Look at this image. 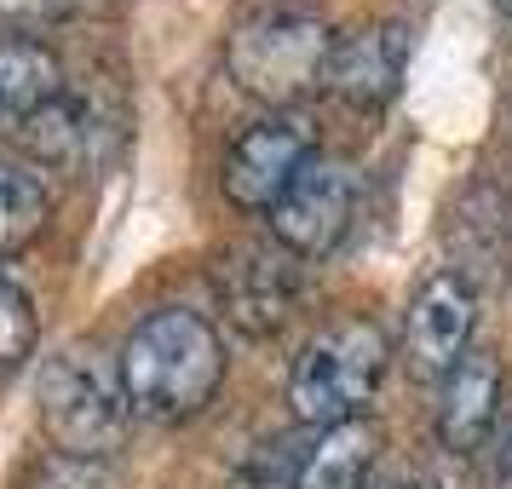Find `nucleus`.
I'll use <instances>...</instances> for the list:
<instances>
[{
  "label": "nucleus",
  "instance_id": "2",
  "mask_svg": "<svg viewBox=\"0 0 512 489\" xmlns=\"http://www.w3.org/2000/svg\"><path fill=\"white\" fill-rule=\"evenodd\" d=\"M328 64H334V35L323 18L277 6L259 12L248 24H236L231 47H225V70L248 98L259 104H294L311 87H328Z\"/></svg>",
  "mask_w": 512,
  "mask_h": 489
},
{
  "label": "nucleus",
  "instance_id": "7",
  "mask_svg": "<svg viewBox=\"0 0 512 489\" xmlns=\"http://www.w3.org/2000/svg\"><path fill=\"white\" fill-rule=\"evenodd\" d=\"M346 225H351V173L340 162H323V156L305 167L271 208V236L288 254H328L346 236Z\"/></svg>",
  "mask_w": 512,
  "mask_h": 489
},
{
  "label": "nucleus",
  "instance_id": "18",
  "mask_svg": "<svg viewBox=\"0 0 512 489\" xmlns=\"http://www.w3.org/2000/svg\"><path fill=\"white\" fill-rule=\"evenodd\" d=\"M495 489H512V438H507V449H501V472H495Z\"/></svg>",
  "mask_w": 512,
  "mask_h": 489
},
{
  "label": "nucleus",
  "instance_id": "6",
  "mask_svg": "<svg viewBox=\"0 0 512 489\" xmlns=\"http://www.w3.org/2000/svg\"><path fill=\"white\" fill-rule=\"evenodd\" d=\"M472 323H478V294L472 282L455 271H438L415 288L409 300V323H403V346H409V369L420 380H449L472 351Z\"/></svg>",
  "mask_w": 512,
  "mask_h": 489
},
{
  "label": "nucleus",
  "instance_id": "8",
  "mask_svg": "<svg viewBox=\"0 0 512 489\" xmlns=\"http://www.w3.org/2000/svg\"><path fill=\"white\" fill-rule=\"evenodd\" d=\"M409 29L403 24H357L334 41V64H328V87L346 98L351 110H380L397 93V81L409 70Z\"/></svg>",
  "mask_w": 512,
  "mask_h": 489
},
{
  "label": "nucleus",
  "instance_id": "14",
  "mask_svg": "<svg viewBox=\"0 0 512 489\" xmlns=\"http://www.w3.org/2000/svg\"><path fill=\"white\" fill-rule=\"evenodd\" d=\"M41 225H47V185L24 162L0 156V254L24 248Z\"/></svg>",
  "mask_w": 512,
  "mask_h": 489
},
{
  "label": "nucleus",
  "instance_id": "11",
  "mask_svg": "<svg viewBox=\"0 0 512 489\" xmlns=\"http://www.w3.org/2000/svg\"><path fill=\"white\" fill-rule=\"evenodd\" d=\"M58 93H64V75L41 41H0V139L29 133Z\"/></svg>",
  "mask_w": 512,
  "mask_h": 489
},
{
  "label": "nucleus",
  "instance_id": "17",
  "mask_svg": "<svg viewBox=\"0 0 512 489\" xmlns=\"http://www.w3.org/2000/svg\"><path fill=\"white\" fill-rule=\"evenodd\" d=\"M369 489H438L426 472H386V478H374Z\"/></svg>",
  "mask_w": 512,
  "mask_h": 489
},
{
  "label": "nucleus",
  "instance_id": "15",
  "mask_svg": "<svg viewBox=\"0 0 512 489\" xmlns=\"http://www.w3.org/2000/svg\"><path fill=\"white\" fill-rule=\"evenodd\" d=\"M29 346H35V311H29V300L12 282L0 277V374L18 369L29 357Z\"/></svg>",
  "mask_w": 512,
  "mask_h": 489
},
{
  "label": "nucleus",
  "instance_id": "9",
  "mask_svg": "<svg viewBox=\"0 0 512 489\" xmlns=\"http://www.w3.org/2000/svg\"><path fill=\"white\" fill-rule=\"evenodd\" d=\"M294 288H300V277H294L288 248H242L219 265V300L231 311V323L248 334H271L288 317Z\"/></svg>",
  "mask_w": 512,
  "mask_h": 489
},
{
  "label": "nucleus",
  "instance_id": "4",
  "mask_svg": "<svg viewBox=\"0 0 512 489\" xmlns=\"http://www.w3.org/2000/svg\"><path fill=\"white\" fill-rule=\"evenodd\" d=\"M127 415H133V403H127L121 369L110 374L81 351H58L41 369V420L64 455L104 461L127 432Z\"/></svg>",
  "mask_w": 512,
  "mask_h": 489
},
{
  "label": "nucleus",
  "instance_id": "12",
  "mask_svg": "<svg viewBox=\"0 0 512 489\" xmlns=\"http://www.w3.org/2000/svg\"><path fill=\"white\" fill-rule=\"evenodd\" d=\"M35 156H47L58 167H93L110 144V121L98 116L93 98H75V93H58L35 116V127L24 133Z\"/></svg>",
  "mask_w": 512,
  "mask_h": 489
},
{
  "label": "nucleus",
  "instance_id": "5",
  "mask_svg": "<svg viewBox=\"0 0 512 489\" xmlns=\"http://www.w3.org/2000/svg\"><path fill=\"white\" fill-rule=\"evenodd\" d=\"M311 162H317L311 127L300 116H265L225 150L219 185H225V196H231L236 208L271 213L282 202V190L294 185Z\"/></svg>",
  "mask_w": 512,
  "mask_h": 489
},
{
  "label": "nucleus",
  "instance_id": "13",
  "mask_svg": "<svg viewBox=\"0 0 512 489\" xmlns=\"http://www.w3.org/2000/svg\"><path fill=\"white\" fill-rule=\"evenodd\" d=\"M374 449H380V438H374L369 420L328 426L294 466V489H369L363 478L374 466Z\"/></svg>",
  "mask_w": 512,
  "mask_h": 489
},
{
  "label": "nucleus",
  "instance_id": "16",
  "mask_svg": "<svg viewBox=\"0 0 512 489\" xmlns=\"http://www.w3.org/2000/svg\"><path fill=\"white\" fill-rule=\"evenodd\" d=\"M24 489H116V478L104 472V461H81V455H52L35 466V478Z\"/></svg>",
  "mask_w": 512,
  "mask_h": 489
},
{
  "label": "nucleus",
  "instance_id": "19",
  "mask_svg": "<svg viewBox=\"0 0 512 489\" xmlns=\"http://www.w3.org/2000/svg\"><path fill=\"white\" fill-rule=\"evenodd\" d=\"M495 18L507 24V35H512V0H495Z\"/></svg>",
  "mask_w": 512,
  "mask_h": 489
},
{
  "label": "nucleus",
  "instance_id": "3",
  "mask_svg": "<svg viewBox=\"0 0 512 489\" xmlns=\"http://www.w3.org/2000/svg\"><path fill=\"white\" fill-rule=\"evenodd\" d=\"M380 374H386L380 328L363 317H346V323H328L323 334L305 340V351L294 357V374H288V403L305 426L328 432V426H346L363 415Z\"/></svg>",
  "mask_w": 512,
  "mask_h": 489
},
{
  "label": "nucleus",
  "instance_id": "1",
  "mask_svg": "<svg viewBox=\"0 0 512 489\" xmlns=\"http://www.w3.org/2000/svg\"><path fill=\"white\" fill-rule=\"evenodd\" d=\"M225 380V346L196 311H150L121 346V386L133 415L190 420Z\"/></svg>",
  "mask_w": 512,
  "mask_h": 489
},
{
  "label": "nucleus",
  "instance_id": "10",
  "mask_svg": "<svg viewBox=\"0 0 512 489\" xmlns=\"http://www.w3.org/2000/svg\"><path fill=\"white\" fill-rule=\"evenodd\" d=\"M501 392L507 374L489 351H466V363L443 380V403H438V438L449 455H472L489 438V426L501 415Z\"/></svg>",
  "mask_w": 512,
  "mask_h": 489
}]
</instances>
